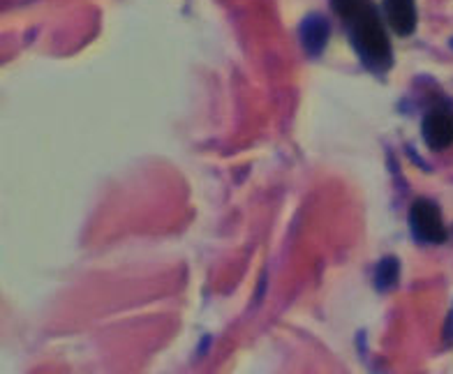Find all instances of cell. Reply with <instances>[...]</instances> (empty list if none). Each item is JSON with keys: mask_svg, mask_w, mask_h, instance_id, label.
I'll use <instances>...</instances> for the list:
<instances>
[{"mask_svg": "<svg viewBox=\"0 0 453 374\" xmlns=\"http://www.w3.org/2000/svg\"><path fill=\"white\" fill-rule=\"evenodd\" d=\"M328 35H331V26H328L324 14H308L298 26V37H301V47L305 49L308 56H322L324 49L328 44Z\"/></svg>", "mask_w": 453, "mask_h": 374, "instance_id": "obj_4", "label": "cell"}, {"mask_svg": "<svg viewBox=\"0 0 453 374\" xmlns=\"http://www.w3.org/2000/svg\"><path fill=\"white\" fill-rule=\"evenodd\" d=\"M451 49H453V37H451Z\"/></svg>", "mask_w": 453, "mask_h": 374, "instance_id": "obj_8", "label": "cell"}, {"mask_svg": "<svg viewBox=\"0 0 453 374\" xmlns=\"http://www.w3.org/2000/svg\"><path fill=\"white\" fill-rule=\"evenodd\" d=\"M370 0H334V10L340 14L342 21H347L349 17H354L357 12H361Z\"/></svg>", "mask_w": 453, "mask_h": 374, "instance_id": "obj_7", "label": "cell"}, {"mask_svg": "<svg viewBox=\"0 0 453 374\" xmlns=\"http://www.w3.org/2000/svg\"><path fill=\"white\" fill-rule=\"evenodd\" d=\"M384 14L395 35L407 37L417 30V3L414 0H382Z\"/></svg>", "mask_w": 453, "mask_h": 374, "instance_id": "obj_5", "label": "cell"}, {"mask_svg": "<svg viewBox=\"0 0 453 374\" xmlns=\"http://www.w3.org/2000/svg\"><path fill=\"white\" fill-rule=\"evenodd\" d=\"M410 229L418 243L440 245L447 240V226L441 222L440 206L430 199H417L411 203Z\"/></svg>", "mask_w": 453, "mask_h": 374, "instance_id": "obj_2", "label": "cell"}, {"mask_svg": "<svg viewBox=\"0 0 453 374\" xmlns=\"http://www.w3.org/2000/svg\"><path fill=\"white\" fill-rule=\"evenodd\" d=\"M400 278V262L395 256H384L375 268V286L380 291L394 289Z\"/></svg>", "mask_w": 453, "mask_h": 374, "instance_id": "obj_6", "label": "cell"}, {"mask_svg": "<svg viewBox=\"0 0 453 374\" xmlns=\"http://www.w3.org/2000/svg\"><path fill=\"white\" fill-rule=\"evenodd\" d=\"M421 134L428 149L447 150L453 146V111L447 107L430 109L421 123Z\"/></svg>", "mask_w": 453, "mask_h": 374, "instance_id": "obj_3", "label": "cell"}, {"mask_svg": "<svg viewBox=\"0 0 453 374\" xmlns=\"http://www.w3.org/2000/svg\"><path fill=\"white\" fill-rule=\"evenodd\" d=\"M349 28V40L352 47L357 49L358 58L368 70L372 72H387L394 65V51H391V42H388L387 30H384L382 19L377 14L375 5H368L349 17L345 21Z\"/></svg>", "mask_w": 453, "mask_h": 374, "instance_id": "obj_1", "label": "cell"}]
</instances>
